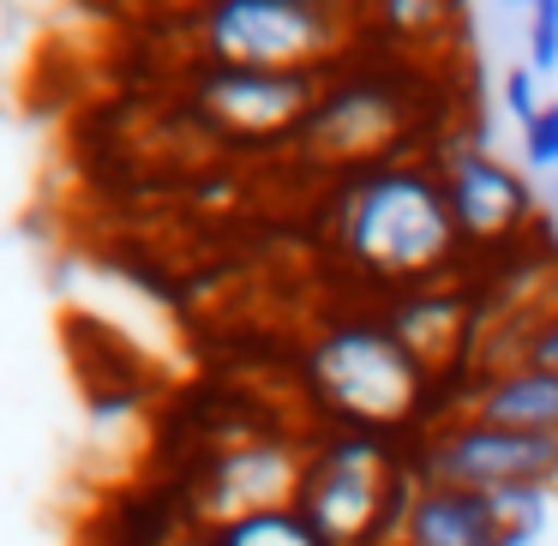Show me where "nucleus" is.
<instances>
[{
	"label": "nucleus",
	"instance_id": "nucleus-1",
	"mask_svg": "<svg viewBox=\"0 0 558 546\" xmlns=\"http://www.w3.org/2000/svg\"><path fill=\"white\" fill-rule=\"evenodd\" d=\"M330 241L354 270H366L373 282H397L402 294L433 289V277L462 253L438 169L402 157L337 181Z\"/></svg>",
	"mask_w": 558,
	"mask_h": 546
},
{
	"label": "nucleus",
	"instance_id": "nucleus-2",
	"mask_svg": "<svg viewBox=\"0 0 558 546\" xmlns=\"http://www.w3.org/2000/svg\"><path fill=\"white\" fill-rule=\"evenodd\" d=\"M306 378L313 397L342 433H373V438H402L426 402V373L402 337L385 318H342V325L318 330L313 354H306Z\"/></svg>",
	"mask_w": 558,
	"mask_h": 546
},
{
	"label": "nucleus",
	"instance_id": "nucleus-3",
	"mask_svg": "<svg viewBox=\"0 0 558 546\" xmlns=\"http://www.w3.org/2000/svg\"><path fill=\"white\" fill-rule=\"evenodd\" d=\"M198 66L258 73H337L349 61L354 13L330 0H217L186 19Z\"/></svg>",
	"mask_w": 558,
	"mask_h": 546
},
{
	"label": "nucleus",
	"instance_id": "nucleus-4",
	"mask_svg": "<svg viewBox=\"0 0 558 546\" xmlns=\"http://www.w3.org/2000/svg\"><path fill=\"white\" fill-rule=\"evenodd\" d=\"M414 114H421V85L402 66H349L330 73L325 97L289 138V150L306 169L325 174H361L378 162H397V150L414 138Z\"/></svg>",
	"mask_w": 558,
	"mask_h": 546
},
{
	"label": "nucleus",
	"instance_id": "nucleus-5",
	"mask_svg": "<svg viewBox=\"0 0 558 546\" xmlns=\"http://www.w3.org/2000/svg\"><path fill=\"white\" fill-rule=\"evenodd\" d=\"M409 469L421 486H462V493H553L558 486V438L510 433V426L445 414L426 433H409Z\"/></svg>",
	"mask_w": 558,
	"mask_h": 546
},
{
	"label": "nucleus",
	"instance_id": "nucleus-6",
	"mask_svg": "<svg viewBox=\"0 0 558 546\" xmlns=\"http://www.w3.org/2000/svg\"><path fill=\"white\" fill-rule=\"evenodd\" d=\"M330 73H258V66H193L186 102L229 145H289Z\"/></svg>",
	"mask_w": 558,
	"mask_h": 546
},
{
	"label": "nucleus",
	"instance_id": "nucleus-7",
	"mask_svg": "<svg viewBox=\"0 0 558 546\" xmlns=\"http://www.w3.org/2000/svg\"><path fill=\"white\" fill-rule=\"evenodd\" d=\"M306 450H294L289 438H234L198 481V522L222 529V522L258 517V510H289L301 493Z\"/></svg>",
	"mask_w": 558,
	"mask_h": 546
},
{
	"label": "nucleus",
	"instance_id": "nucleus-8",
	"mask_svg": "<svg viewBox=\"0 0 558 546\" xmlns=\"http://www.w3.org/2000/svg\"><path fill=\"white\" fill-rule=\"evenodd\" d=\"M438 181H445V205L462 246H505L534 222V198L522 186V174L474 145H462L450 162H438Z\"/></svg>",
	"mask_w": 558,
	"mask_h": 546
},
{
	"label": "nucleus",
	"instance_id": "nucleus-9",
	"mask_svg": "<svg viewBox=\"0 0 558 546\" xmlns=\"http://www.w3.org/2000/svg\"><path fill=\"white\" fill-rule=\"evenodd\" d=\"M445 414L486 426H510V433H553L558 438V373H534V366H498V373H469L462 397Z\"/></svg>",
	"mask_w": 558,
	"mask_h": 546
},
{
	"label": "nucleus",
	"instance_id": "nucleus-10",
	"mask_svg": "<svg viewBox=\"0 0 558 546\" xmlns=\"http://www.w3.org/2000/svg\"><path fill=\"white\" fill-rule=\"evenodd\" d=\"M397 546H517L486 493L462 486H414L409 517H402Z\"/></svg>",
	"mask_w": 558,
	"mask_h": 546
},
{
	"label": "nucleus",
	"instance_id": "nucleus-11",
	"mask_svg": "<svg viewBox=\"0 0 558 546\" xmlns=\"http://www.w3.org/2000/svg\"><path fill=\"white\" fill-rule=\"evenodd\" d=\"M385 325L397 330L402 349H409L426 373H438L450 354L474 342V325H469V313H462V301L450 289H409V294H397V306L385 313Z\"/></svg>",
	"mask_w": 558,
	"mask_h": 546
},
{
	"label": "nucleus",
	"instance_id": "nucleus-12",
	"mask_svg": "<svg viewBox=\"0 0 558 546\" xmlns=\"http://www.w3.org/2000/svg\"><path fill=\"white\" fill-rule=\"evenodd\" d=\"M498 337H505V342H498V349H486L474 373H498V366H534V373H558V301L529 306V313L510 318Z\"/></svg>",
	"mask_w": 558,
	"mask_h": 546
},
{
	"label": "nucleus",
	"instance_id": "nucleus-13",
	"mask_svg": "<svg viewBox=\"0 0 558 546\" xmlns=\"http://www.w3.org/2000/svg\"><path fill=\"white\" fill-rule=\"evenodd\" d=\"M210 546H330L301 510H258V517H241V522H222V529H205Z\"/></svg>",
	"mask_w": 558,
	"mask_h": 546
},
{
	"label": "nucleus",
	"instance_id": "nucleus-14",
	"mask_svg": "<svg viewBox=\"0 0 558 546\" xmlns=\"http://www.w3.org/2000/svg\"><path fill=\"white\" fill-rule=\"evenodd\" d=\"M529 61L541 66V73L558 66V0H541L529 13Z\"/></svg>",
	"mask_w": 558,
	"mask_h": 546
},
{
	"label": "nucleus",
	"instance_id": "nucleus-15",
	"mask_svg": "<svg viewBox=\"0 0 558 546\" xmlns=\"http://www.w3.org/2000/svg\"><path fill=\"white\" fill-rule=\"evenodd\" d=\"M522 145H529L534 169H553V162H558V102H546V109L522 126Z\"/></svg>",
	"mask_w": 558,
	"mask_h": 546
},
{
	"label": "nucleus",
	"instance_id": "nucleus-16",
	"mask_svg": "<svg viewBox=\"0 0 558 546\" xmlns=\"http://www.w3.org/2000/svg\"><path fill=\"white\" fill-rule=\"evenodd\" d=\"M505 102H510V114H522V126H529L534 114H541V109H534V78L529 73H510L505 78Z\"/></svg>",
	"mask_w": 558,
	"mask_h": 546
}]
</instances>
